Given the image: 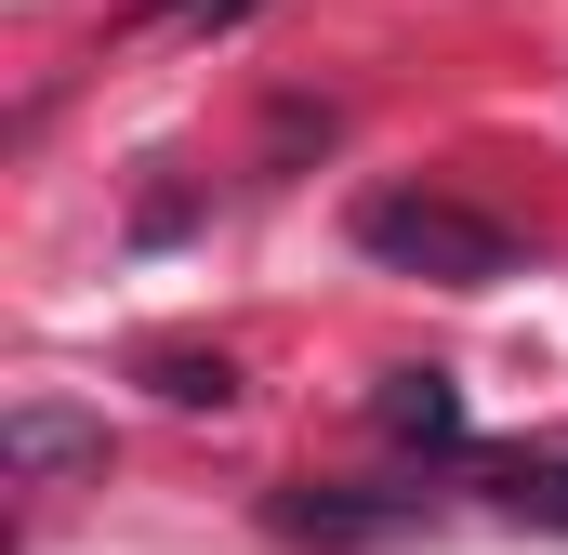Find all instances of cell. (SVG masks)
Returning a JSON list of instances; mask_svg holds the SVG:
<instances>
[{
    "label": "cell",
    "mask_w": 568,
    "mask_h": 555,
    "mask_svg": "<svg viewBox=\"0 0 568 555\" xmlns=\"http://www.w3.org/2000/svg\"><path fill=\"white\" fill-rule=\"evenodd\" d=\"M357 252L397 265V278H436V291H503V278H529L516 225H489V212H463V199H436V185H371V199H357Z\"/></svg>",
    "instance_id": "6da1fadb"
},
{
    "label": "cell",
    "mask_w": 568,
    "mask_h": 555,
    "mask_svg": "<svg viewBox=\"0 0 568 555\" xmlns=\"http://www.w3.org/2000/svg\"><path fill=\"white\" fill-rule=\"evenodd\" d=\"M278 543H317V555H371V543H410L424 529V490H344V476H291L265 503Z\"/></svg>",
    "instance_id": "7a4b0ae2"
},
{
    "label": "cell",
    "mask_w": 568,
    "mask_h": 555,
    "mask_svg": "<svg viewBox=\"0 0 568 555\" xmlns=\"http://www.w3.org/2000/svg\"><path fill=\"white\" fill-rule=\"evenodd\" d=\"M0 476H13V490L106 476V423H93V411H53V397H13V411H0Z\"/></svg>",
    "instance_id": "3957f363"
},
{
    "label": "cell",
    "mask_w": 568,
    "mask_h": 555,
    "mask_svg": "<svg viewBox=\"0 0 568 555\" xmlns=\"http://www.w3.org/2000/svg\"><path fill=\"white\" fill-rule=\"evenodd\" d=\"M371 423H384L397 450H463V436H476L449 371H384V384H371Z\"/></svg>",
    "instance_id": "277c9868"
},
{
    "label": "cell",
    "mask_w": 568,
    "mask_h": 555,
    "mask_svg": "<svg viewBox=\"0 0 568 555\" xmlns=\"http://www.w3.org/2000/svg\"><path fill=\"white\" fill-rule=\"evenodd\" d=\"M145 397H159V411H239V357H212V344H145Z\"/></svg>",
    "instance_id": "5b68a950"
},
{
    "label": "cell",
    "mask_w": 568,
    "mask_h": 555,
    "mask_svg": "<svg viewBox=\"0 0 568 555\" xmlns=\"http://www.w3.org/2000/svg\"><path fill=\"white\" fill-rule=\"evenodd\" d=\"M503 503L542 516V529H568V463H503Z\"/></svg>",
    "instance_id": "8992f818"
},
{
    "label": "cell",
    "mask_w": 568,
    "mask_h": 555,
    "mask_svg": "<svg viewBox=\"0 0 568 555\" xmlns=\"http://www.w3.org/2000/svg\"><path fill=\"white\" fill-rule=\"evenodd\" d=\"M252 0H145V27H239Z\"/></svg>",
    "instance_id": "52a82bcc"
}]
</instances>
